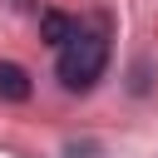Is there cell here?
Returning a JSON list of instances; mask_svg holds the SVG:
<instances>
[{
    "instance_id": "cell-3",
    "label": "cell",
    "mask_w": 158,
    "mask_h": 158,
    "mask_svg": "<svg viewBox=\"0 0 158 158\" xmlns=\"http://www.w3.org/2000/svg\"><path fill=\"white\" fill-rule=\"evenodd\" d=\"M74 35H79V20H74V15H64V10H44V15H40V40H44V44L59 49V44L74 40Z\"/></svg>"
},
{
    "instance_id": "cell-2",
    "label": "cell",
    "mask_w": 158,
    "mask_h": 158,
    "mask_svg": "<svg viewBox=\"0 0 158 158\" xmlns=\"http://www.w3.org/2000/svg\"><path fill=\"white\" fill-rule=\"evenodd\" d=\"M35 94V84H30V74L20 69V64H10V59H0V104H25Z\"/></svg>"
},
{
    "instance_id": "cell-1",
    "label": "cell",
    "mask_w": 158,
    "mask_h": 158,
    "mask_svg": "<svg viewBox=\"0 0 158 158\" xmlns=\"http://www.w3.org/2000/svg\"><path fill=\"white\" fill-rule=\"evenodd\" d=\"M104 69H109V40H104V35L79 30L74 40H64V44H59L54 74H59V84H64L69 94H89V89L104 79Z\"/></svg>"
}]
</instances>
